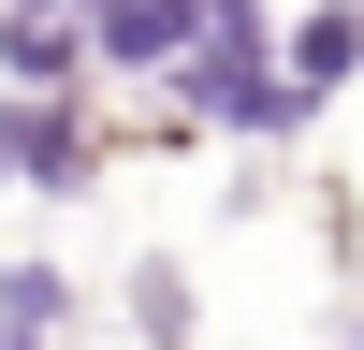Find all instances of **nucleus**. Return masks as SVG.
Segmentation results:
<instances>
[{"mask_svg":"<svg viewBox=\"0 0 364 350\" xmlns=\"http://www.w3.org/2000/svg\"><path fill=\"white\" fill-rule=\"evenodd\" d=\"M175 58H190L175 88H190L204 117H233V132H277V117H291V88H277V58H262V15H248V0H190V44H175Z\"/></svg>","mask_w":364,"mask_h":350,"instance_id":"nucleus-1","label":"nucleus"},{"mask_svg":"<svg viewBox=\"0 0 364 350\" xmlns=\"http://www.w3.org/2000/svg\"><path fill=\"white\" fill-rule=\"evenodd\" d=\"M73 29H102V58H132V73H146V58L190 44V0H73Z\"/></svg>","mask_w":364,"mask_h":350,"instance_id":"nucleus-2","label":"nucleus"},{"mask_svg":"<svg viewBox=\"0 0 364 350\" xmlns=\"http://www.w3.org/2000/svg\"><path fill=\"white\" fill-rule=\"evenodd\" d=\"M0 58H15V88H58L73 73V0H29V15L0 29Z\"/></svg>","mask_w":364,"mask_h":350,"instance_id":"nucleus-3","label":"nucleus"},{"mask_svg":"<svg viewBox=\"0 0 364 350\" xmlns=\"http://www.w3.org/2000/svg\"><path fill=\"white\" fill-rule=\"evenodd\" d=\"M0 175H73V117H58L44 88H29L15 117H0Z\"/></svg>","mask_w":364,"mask_h":350,"instance_id":"nucleus-4","label":"nucleus"},{"mask_svg":"<svg viewBox=\"0 0 364 350\" xmlns=\"http://www.w3.org/2000/svg\"><path fill=\"white\" fill-rule=\"evenodd\" d=\"M350 58H364V15H306V29H291V73H277V88H291V102H321Z\"/></svg>","mask_w":364,"mask_h":350,"instance_id":"nucleus-5","label":"nucleus"},{"mask_svg":"<svg viewBox=\"0 0 364 350\" xmlns=\"http://www.w3.org/2000/svg\"><path fill=\"white\" fill-rule=\"evenodd\" d=\"M44 336H58V277L15 262V277H0V350H44Z\"/></svg>","mask_w":364,"mask_h":350,"instance_id":"nucleus-6","label":"nucleus"}]
</instances>
